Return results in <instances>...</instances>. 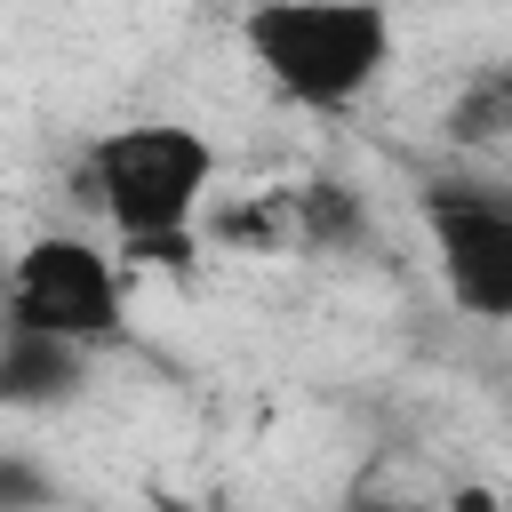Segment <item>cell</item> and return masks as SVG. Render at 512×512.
<instances>
[{
  "label": "cell",
  "mask_w": 512,
  "mask_h": 512,
  "mask_svg": "<svg viewBox=\"0 0 512 512\" xmlns=\"http://www.w3.org/2000/svg\"><path fill=\"white\" fill-rule=\"evenodd\" d=\"M248 64L304 112H352L392 64L384 0H256L240 16Z\"/></svg>",
  "instance_id": "1"
},
{
  "label": "cell",
  "mask_w": 512,
  "mask_h": 512,
  "mask_svg": "<svg viewBox=\"0 0 512 512\" xmlns=\"http://www.w3.org/2000/svg\"><path fill=\"white\" fill-rule=\"evenodd\" d=\"M208 192H216V144L184 120H128L88 144V208H104L112 232L200 224Z\"/></svg>",
  "instance_id": "2"
},
{
  "label": "cell",
  "mask_w": 512,
  "mask_h": 512,
  "mask_svg": "<svg viewBox=\"0 0 512 512\" xmlns=\"http://www.w3.org/2000/svg\"><path fill=\"white\" fill-rule=\"evenodd\" d=\"M128 312V272L80 232H40L16 248L8 288H0V328H40L64 344H112Z\"/></svg>",
  "instance_id": "3"
},
{
  "label": "cell",
  "mask_w": 512,
  "mask_h": 512,
  "mask_svg": "<svg viewBox=\"0 0 512 512\" xmlns=\"http://www.w3.org/2000/svg\"><path fill=\"white\" fill-rule=\"evenodd\" d=\"M424 232H432L448 296L472 320H512V208L496 192H472V184H432Z\"/></svg>",
  "instance_id": "4"
},
{
  "label": "cell",
  "mask_w": 512,
  "mask_h": 512,
  "mask_svg": "<svg viewBox=\"0 0 512 512\" xmlns=\"http://www.w3.org/2000/svg\"><path fill=\"white\" fill-rule=\"evenodd\" d=\"M80 384H88V344L0 328V408H64Z\"/></svg>",
  "instance_id": "5"
},
{
  "label": "cell",
  "mask_w": 512,
  "mask_h": 512,
  "mask_svg": "<svg viewBox=\"0 0 512 512\" xmlns=\"http://www.w3.org/2000/svg\"><path fill=\"white\" fill-rule=\"evenodd\" d=\"M200 264V224H168V232H120V272L136 280V272H168V280H184Z\"/></svg>",
  "instance_id": "6"
},
{
  "label": "cell",
  "mask_w": 512,
  "mask_h": 512,
  "mask_svg": "<svg viewBox=\"0 0 512 512\" xmlns=\"http://www.w3.org/2000/svg\"><path fill=\"white\" fill-rule=\"evenodd\" d=\"M40 496H56V480H48L40 464H16V456H0V504H40Z\"/></svg>",
  "instance_id": "7"
}]
</instances>
